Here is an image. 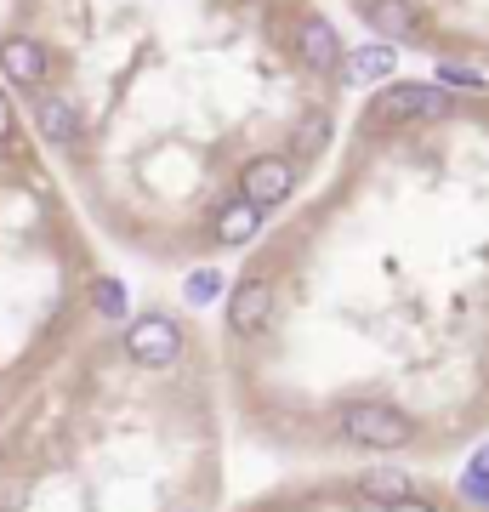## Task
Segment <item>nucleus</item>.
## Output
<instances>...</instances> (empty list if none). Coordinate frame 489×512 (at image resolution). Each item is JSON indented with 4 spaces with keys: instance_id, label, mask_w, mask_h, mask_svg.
I'll use <instances>...</instances> for the list:
<instances>
[{
    "instance_id": "obj_15",
    "label": "nucleus",
    "mask_w": 489,
    "mask_h": 512,
    "mask_svg": "<svg viewBox=\"0 0 489 512\" xmlns=\"http://www.w3.org/2000/svg\"><path fill=\"white\" fill-rule=\"evenodd\" d=\"M217 291H222V274H211V268H200V274L188 279V302H211Z\"/></svg>"
},
{
    "instance_id": "obj_1",
    "label": "nucleus",
    "mask_w": 489,
    "mask_h": 512,
    "mask_svg": "<svg viewBox=\"0 0 489 512\" xmlns=\"http://www.w3.org/2000/svg\"><path fill=\"white\" fill-rule=\"evenodd\" d=\"M461 114V92L438 80H387L364 103V131H410V126H444Z\"/></svg>"
},
{
    "instance_id": "obj_14",
    "label": "nucleus",
    "mask_w": 489,
    "mask_h": 512,
    "mask_svg": "<svg viewBox=\"0 0 489 512\" xmlns=\"http://www.w3.org/2000/svg\"><path fill=\"white\" fill-rule=\"evenodd\" d=\"M461 501L478 512H489V444H478L467 461V473H461Z\"/></svg>"
},
{
    "instance_id": "obj_12",
    "label": "nucleus",
    "mask_w": 489,
    "mask_h": 512,
    "mask_svg": "<svg viewBox=\"0 0 489 512\" xmlns=\"http://www.w3.org/2000/svg\"><path fill=\"white\" fill-rule=\"evenodd\" d=\"M330 143V114L325 109H313L296 120V131H290V160H319Z\"/></svg>"
},
{
    "instance_id": "obj_17",
    "label": "nucleus",
    "mask_w": 489,
    "mask_h": 512,
    "mask_svg": "<svg viewBox=\"0 0 489 512\" xmlns=\"http://www.w3.org/2000/svg\"><path fill=\"white\" fill-rule=\"evenodd\" d=\"M381 512H438V501H427V495H399V501H387Z\"/></svg>"
},
{
    "instance_id": "obj_11",
    "label": "nucleus",
    "mask_w": 489,
    "mask_h": 512,
    "mask_svg": "<svg viewBox=\"0 0 489 512\" xmlns=\"http://www.w3.org/2000/svg\"><path fill=\"white\" fill-rule=\"evenodd\" d=\"M262 217H268L262 205L234 200V205H222V211H217V228H211V234H217L222 245H251V239L262 234Z\"/></svg>"
},
{
    "instance_id": "obj_8",
    "label": "nucleus",
    "mask_w": 489,
    "mask_h": 512,
    "mask_svg": "<svg viewBox=\"0 0 489 512\" xmlns=\"http://www.w3.org/2000/svg\"><path fill=\"white\" fill-rule=\"evenodd\" d=\"M268 319H273V285L268 279H239L234 296H228V330L256 336V330H268Z\"/></svg>"
},
{
    "instance_id": "obj_6",
    "label": "nucleus",
    "mask_w": 489,
    "mask_h": 512,
    "mask_svg": "<svg viewBox=\"0 0 489 512\" xmlns=\"http://www.w3.org/2000/svg\"><path fill=\"white\" fill-rule=\"evenodd\" d=\"M126 353L137 359V365L148 370H165L182 359V330L177 319H165V313H148V319H137V325L126 330Z\"/></svg>"
},
{
    "instance_id": "obj_4",
    "label": "nucleus",
    "mask_w": 489,
    "mask_h": 512,
    "mask_svg": "<svg viewBox=\"0 0 489 512\" xmlns=\"http://www.w3.org/2000/svg\"><path fill=\"white\" fill-rule=\"evenodd\" d=\"M290 46H296V57H302V69H313L319 80H330V86H342L347 40L336 35V23H330V18L302 12V18H296V29H290Z\"/></svg>"
},
{
    "instance_id": "obj_18",
    "label": "nucleus",
    "mask_w": 489,
    "mask_h": 512,
    "mask_svg": "<svg viewBox=\"0 0 489 512\" xmlns=\"http://www.w3.org/2000/svg\"><path fill=\"white\" fill-rule=\"evenodd\" d=\"M0 137H12V103H6V92H0Z\"/></svg>"
},
{
    "instance_id": "obj_13",
    "label": "nucleus",
    "mask_w": 489,
    "mask_h": 512,
    "mask_svg": "<svg viewBox=\"0 0 489 512\" xmlns=\"http://www.w3.org/2000/svg\"><path fill=\"white\" fill-rule=\"evenodd\" d=\"M359 495H370V501H399V495H416V478L399 473V467H370V473H359Z\"/></svg>"
},
{
    "instance_id": "obj_16",
    "label": "nucleus",
    "mask_w": 489,
    "mask_h": 512,
    "mask_svg": "<svg viewBox=\"0 0 489 512\" xmlns=\"http://www.w3.org/2000/svg\"><path fill=\"white\" fill-rule=\"evenodd\" d=\"M91 302H97V308L109 313V319H126V302H120V285H109V279H103V285L91 291Z\"/></svg>"
},
{
    "instance_id": "obj_3",
    "label": "nucleus",
    "mask_w": 489,
    "mask_h": 512,
    "mask_svg": "<svg viewBox=\"0 0 489 512\" xmlns=\"http://www.w3.org/2000/svg\"><path fill=\"white\" fill-rule=\"evenodd\" d=\"M359 6V18L370 23V35L387 40V46H421V52H433V18H427V6L421 0H353Z\"/></svg>"
},
{
    "instance_id": "obj_7",
    "label": "nucleus",
    "mask_w": 489,
    "mask_h": 512,
    "mask_svg": "<svg viewBox=\"0 0 489 512\" xmlns=\"http://www.w3.org/2000/svg\"><path fill=\"white\" fill-rule=\"evenodd\" d=\"M0 69H6V80L23 86V92H46V80H52V52H46L35 35H6L0 40Z\"/></svg>"
},
{
    "instance_id": "obj_9",
    "label": "nucleus",
    "mask_w": 489,
    "mask_h": 512,
    "mask_svg": "<svg viewBox=\"0 0 489 512\" xmlns=\"http://www.w3.org/2000/svg\"><path fill=\"white\" fill-rule=\"evenodd\" d=\"M29 120H35V137H46L52 148H69L74 137H80V109H74L63 92H35Z\"/></svg>"
},
{
    "instance_id": "obj_5",
    "label": "nucleus",
    "mask_w": 489,
    "mask_h": 512,
    "mask_svg": "<svg viewBox=\"0 0 489 512\" xmlns=\"http://www.w3.org/2000/svg\"><path fill=\"white\" fill-rule=\"evenodd\" d=\"M290 194H296V160H290V154H256V160L239 171V200L262 205V211L285 205Z\"/></svg>"
},
{
    "instance_id": "obj_10",
    "label": "nucleus",
    "mask_w": 489,
    "mask_h": 512,
    "mask_svg": "<svg viewBox=\"0 0 489 512\" xmlns=\"http://www.w3.org/2000/svg\"><path fill=\"white\" fill-rule=\"evenodd\" d=\"M399 69V46H347V63H342V86H376V80H393Z\"/></svg>"
},
{
    "instance_id": "obj_2",
    "label": "nucleus",
    "mask_w": 489,
    "mask_h": 512,
    "mask_svg": "<svg viewBox=\"0 0 489 512\" xmlns=\"http://www.w3.org/2000/svg\"><path fill=\"white\" fill-rule=\"evenodd\" d=\"M342 439L359 444V450H410L416 444V421L404 416L399 404H381V399H359L342 410Z\"/></svg>"
}]
</instances>
